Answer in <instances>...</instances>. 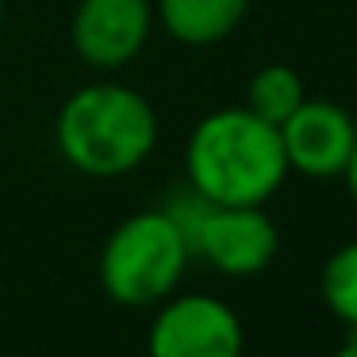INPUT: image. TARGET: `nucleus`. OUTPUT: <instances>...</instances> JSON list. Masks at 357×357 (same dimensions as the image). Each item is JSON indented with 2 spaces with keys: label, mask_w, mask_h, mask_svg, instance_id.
I'll return each mask as SVG.
<instances>
[{
  "label": "nucleus",
  "mask_w": 357,
  "mask_h": 357,
  "mask_svg": "<svg viewBox=\"0 0 357 357\" xmlns=\"http://www.w3.org/2000/svg\"><path fill=\"white\" fill-rule=\"evenodd\" d=\"M185 169L188 185L211 204H265L292 173L280 127L265 123L250 108H219L204 116L188 135Z\"/></svg>",
  "instance_id": "1"
},
{
  "label": "nucleus",
  "mask_w": 357,
  "mask_h": 357,
  "mask_svg": "<svg viewBox=\"0 0 357 357\" xmlns=\"http://www.w3.org/2000/svg\"><path fill=\"white\" fill-rule=\"evenodd\" d=\"M54 142L70 169L85 177H123L154 154L158 116L139 89L96 81L62 104Z\"/></svg>",
  "instance_id": "2"
},
{
  "label": "nucleus",
  "mask_w": 357,
  "mask_h": 357,
  "mask_svg": "<svg viewBox=\"0 0 357 357\" xmlns=\"http://www.w3.org/2000/svg\"><path fill=\"white\" fill-rule=\"evenodd\" d=\"M192 250L162 208L135 211L100 250V284L123 307H158L177 292Z\"/></svg>",
  "instance_id": "3"
},
{
  "label": "nucleus",
  "mask_w": 357,
  "mask_h": 357,
  "mask_svg": "<svg viewBox=\"0 0 357 357\" xmlns=\"http://www.w3.org/2000/svg\"><path fill=\"white\" fill-rule=\"evenodd\" d=\"M246 334L234 307L208 292H173L146 331L150 357H242Z\"/></svg>",
  "instance_id": "4"
},
{
  "label": "nucleus",
  "mask_w": 357,
  "mask_h": 357,
  "mask_svg": "<svg viewBox=\"0 0 357 357\" xmlns=\"http://www.w3.org/2000/svg\"><path fill=\"white\" fill-rule=\"evenodd\" d=\"M154 27L150 0H81L73 8L70 43L93 70H119L142 54Z\"/></svg>",
  "instance_id": "5"
},
{
  "label": "nucleus",
  "mask_w": 357,
  "mask_h": 357,
  "mask_svg": "<svg viewBox=\"0 0 357 357\" xmlns=\"http://www.w3.org/2000/svg\"><path fill=\"white\" fill-rule=\"evenodd\" d=\"M280 234L265 204H215L196 242V257L227 277H254L277 257Z\"/></svg>",
  "instance_id": "6"
},
{
  "label": "nucleus",
  "mask_w": 357,
  "mask_h": 357,
  "mask_svg": "<svg viewBox=\"0 0 357 357\" xmlns=\"http://www.w3.org/2000/svg\"><path fill=\"white\" fill-rule=\"evenodd\" d=\"M280 142H284L288 169L315 181L342 177L357 146V123L331 100H303L280 123Z\"/></svg>",
  "instance_id": "7"
},
{
  "label": "nucleus",
  "mask_w": 357,
  "mask_h": 357,
  "mask_svg": "<svg viewBox=\"0 0 357 357\" xmlns=\"http://www.w3.org/2000/svg\"><path fill=\"white\" fill-rule=\"evenodd\" d=\"M250 0H158L154 16L185 47H215L246 20Z\"/></svg>",
  "instance_id": "8"
},
{
  "label": "nucleus",
  "mask_w": 357,
  "mask_h": 357,
  "mask_svg": "<svg viewBox=\"0 0 357 357\" xmlns=\"http://www.w3.org/2000/svg\"><path fill=\"white\" fill-rule=\"evenodd\" d=\"M303 100H307V93H303V81L292 66H265L254 73L246 89V108L273 127L284 123Z\"/></svg>",
  "instance_id": "9"
},
{
  "label": "nucleus",
  "mask_w": 357,
  "mask_h": 357,
  "mask_svg": "<svg viewBox=\"0 0 357 357\" xmlns=\"http://www.w3.org/2000/svg\"><path fill=\"white\" fill-rule=\"evenodd\" d=\"M319 288H323V303L331 307V315H338L346 326L357 331V242L334 250L331 261L323 265Z\"/></svg>",
  "instance_id": "10"
},
{
  "label": "nucleus",
  "mask_w": 357,
  "mask_h": 357,
  "mask_svg": "<svg viewBox=\"0 0 357 357\" xmlns=\"http://www.w3.org/2000/svg\"><path fill=\"white\" fill-rule=\"evenodd\" d=\"M211 208H215V204H211V200H208V196H204L196 185H188V181H185V185L173 188L169 200L162 204L165 219H169V223L181 231V238L188 242L192 257H196V242H200V231H204V223H208Z\"/></svg>",
  "instance_id": "11"
},
{
  "label": "nucleus",
  "mask_w": 357,
  "mask_h": 357,
  "mask_svg": "<svg viewBox=\"0 0 357 357\" xmlns=\"http://www.w3.org/2000/svg\"><path fill=\"white\" fill-rule=\"evenodd\" d=\"M342 177H346V188L354 192V200H357V146H354V154H349V162H346V169H342Z\"/></svg>",
  "instance_id": "12"
},
{
  "label": "nucleus",
  "mask_w": 357,
  "mask_h": 357,
  "mask_svg": "<svg viewBox=\"0 0 357 357\" xmlns=\"http://www.w3.org/2000/svg\"><path fill=\"white\" fill-rule=\"evenodd\" d=\"M334 357H357V334H354V338H349V342H346V346H342Z\"/></svg>",
  "instance_id": "13"
},
{
  "label": "nucleus",
  "mask_w": 357,
  "mask_h": 357,
  "mask_svg": "<svg viewBox=\"0 0 357 357\" xmlns=\"http://www.w3.org/2000/svg\"><path fill=\"white\" fill-rule=\"evenodd\" d=\"M0 24H4V0H0Z\"/></svg>",
  "instance_id": "14"
}]
</instances>
